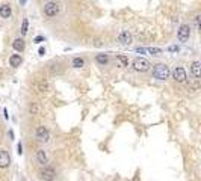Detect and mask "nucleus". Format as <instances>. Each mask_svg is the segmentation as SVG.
I'll return each mask as SVG.
<instances>
[{"instance_id":"nucleus-1","label":"nucleus","mask_w":201,"mask_h":181,"mask_svg":"<svg viewBox=\"0 0 201 181\" xmlns=\"http://www.w3.org/2000/svg\"><path fill=\"white\" fill-rule=\"evenodd\" d=\"M171 76V71L168 68V65L165 63H157V65H154V68H153V77L157 78V80H168Z\"/></svg>"},{"instance_id":"nucleus-2","label":"nucleus","mask_w":201,"mask_h":181,"mask_svg":"<svg viewBox=\"0 0 201 181\" xmlns=\"http://www.w3.org/2000/svg\"><path fill=\"white\" fill-rule=\"evenodd\" d=\"M38 177L43 181H54L56 177H58V172L54 171V168H52V166L47 164V166H43V168H41V171L38 172Z\"/></svg>"},{"instance_id":"nucleus-3","label":"nucleus","mask_w":201,"mask_h":181,"mask_svg":"<svg viewBox=\"0 0 201 181\" xmlns=\"http://www.w3.org/2000/svg\"><path fill=\"white\" fill-rule=\"evenodd\" d=\"M135 71H139V73H147L150 68H151V63L145 58H135L133 62H131Z\"/></svg>"},{"instance_id":"nucleus-4","label":"nucleus","mask_w":201,"mask_h":181,"mask_svg":"<svg viewBox=\"0 0 201 181\" xmlns=\"http://www.w3.org/2000/svg\"><path fill=\"white\" fill-rule=\"evenodd\" d=\"M44 15H47V17H56L58 14H59V11H61V6H59V3H56V2H47L45 5H44Z\"/></svg>"},{"instance_id":"nucleus-5","label":"nucleus","mask_w":201,"mask_h":181,"mask_svg":"<svg viewBox=\"0 0 201 181\" xmlns=\"http://www.w3.org/2000/svg\"><path fill=\"white\" fill-rule=\"evenodd\" d=\"M35 138H36V140L45 143V142L50 140V131H49V128L45 125H38L35 128Z\"/></svg>"},{"instance_id":"nucleus-6","label":"nucleus","mask_w":201,"mask_h":181,"mask_svg":"<svg viewBox=\"0 0 201 181\" xmlns=\"http://www.w3.org/2000/svg\"><path fill=\"white\" fill-rule=\"evenodd\" d=\"M171 76L177 83H184L186 82V69L183 67H174V69L171 71Z\"/></svg>"},{"instance_id":"nucleus-7","label":"nucleus","mask_w":201,"mask_h":181,"mask_svg":"<svg viewBox=\"0 0 201 181\" xmlns=\"http://www.w3.org/2000/svg\"><path fill=\"white\" fill-rule=\"evenodd\" d=\"M12 163V160H11V155L6 149H0V169H8L9 166Z\"/></svg>"},{"instance_id":"nucleus-8","label":"nucleus","mask_w":201,"mask_h":181,"mask_svg":"<svg viewBox=\"0 0 201 181\" xmlns=\"http://www.w3.org/2000/svg\"><path fill=\"white\" fill-rule=\"evenodd\" d=\"M189 36H191V27L188 26V24H183V26H180V29L177 30V38H178V41H188L189 39Z\"/></svg>"},{"instance_id":"nucleus-9","label":"nucleus","mask_w":201,"mask_h":181,"mask_svg":"<svg viewBox=\"0 0 201 181\" xmlns=\"http://www.w3.org/2000/svg\"><path fill=\"white\" fill-rule=\"evenodd\" d=\"M36 162L41 166H47L49 164V155H47V153L44 151L43 148L36 149Z\"/></svg>"},{"instance_id":"nucleus-10","label":"nucleus","mask_w":201,"mask_h":181,"mask_svg":"<svg viewBox=\"0 0 201 181\" xmlns=\"http://www.w3.org/2000/svg\"><path fill=\"white\" fill-rule=\"evenodd\" d=\"M118 43L122 45H130L131 44V35L129 33V30H122L121 33L118 35Z\"/></svg>"},{"instance_id":"nucleus-11","label":"nucleus","mask_w":201,"mask_h":181,"mask_svg":"<svg viewBox=\"0 0 201 181\" xmlns=\"http://www.w3.org/2000/svg\"><path fill=\"white\" fill-rule=\"evenodd\" d=\"M12 47H14V50L18 53H21L24 50V47H26V44H24V39L23 38H15L14 39V43H12Z\"/></svg>"},{"instance_id":"nucleus-12","label":"nucleus","mask_w":201,"mask_h":181,"mask_svg":"<svg viewBox=\"0 0 201 181\" xmlns=\"http://www.w3.org/2000/svg\"><path fill=\"white\" fill-rule=\"evenodd\" d=\"M11 14H12V9H11V6H9V5H6V3H3V5L0 6V17H2V18H9V17H11Z\"/></svg>"},{"instance_id":"nucleus-13","label":"nucleus","mask_w":201,"mask_h":181,"mask_svg":"<svg viewBox=\"0 0 201 181\" xmlns=\"http://www.w3.org/2000/svg\"><path fill=\"white\" fill-rule=\"evenodd\" d=\"M21 62H23V59H21V56H20V54H12V56L9 58V65H11V67H14V68L20 67V65H21Z\"/></svg>"},{"instance_id":"nucleus-14","label":"nucleus","mask_w":201,"mask_h":181,"mask_svg":"<svg viewBox=\"0 0 201 181\" xmlns=\"http://www.w3.org/2000/svg\"><path fill=\"white\" fill-rule=\"evenodd\" d=\"M116 65L118 67H129V58L126 56V54H116Z\"/></svg>"},{"instance_id":"nucleus-15","label":"nucleus","mask_w":201,"mask_h":181,"mask_svg":"<svg viewBox=\"0 0 201 181\" xmlns=\"http://www.w3.org/2000/svg\"><path fill=\"white\" fill-rule=\"evenodd\" d=\"M36 89H38L39 92H47V91L50 89V83L43 78V80H39V82L36 83Z\"/></svg>"},{"instance_id":"nucleus-16","label":"nucleus","mask_w":201,"mask_h":181,"mask_svg":"<svg viewBox=\"0 0 201 181\" xmlns=\"http://www.w3.org/2000/svg\"><path fill=\"white\" fill-rule=\"evenodd\" d=\"M27 112L30 113V115H39L41 113V106L38 103H30L29 107H27Z\"/></svg>"},{"instance_id":"nucleus-17","label":"nucleus","mask_w":201,"mask_h":181,"mask_svg":"<svg viewBox=\"0 0 201 181\" xmlns=\"http://www.w3.org/2000/svg\"><path fill=\"white\" fill-rule=\"evenodd\" d=\"M71 67H73V68H83V67H85V59H83V58H79V56H77V58H73V60H71Z\"/></svg>"},{"instance_id":"nucleus-18","label":"nucleus","mask_w":201,"mask_h":181,"mask_svg":"<svg viewBox=\"0 0 201 181\" xmlns=\"http://www.w3.org/2000/svg\"><path fill=\"white\" fill-rule=\"evenodd\" d=\"M191 71H192L193 77L200 78V62H198V60H193L192 62V65H191Z\"/></svg>"},{"instance_id":"nucleus-19","label":"nucleus","mask_w":201,"mask_h":181,"mask_svg":"<svg viewBox=\"0 0 201 181\" xmlns=\"http://www.w3.org/2000/svg\"><path fill=\"white\" fill-rule=\"evenodd\" d=\"M95 60L100 65H106V63L109 62V54H106V53H98L95 56Z\"/></svg>"},{"instance_id":"nucleus-20","label":"nucleus","mask_w":201,"mask_h":181,"mask_svg":"<svg viewBox=\"0 0 201 181\" xmlns=\"http://www.w3.org/2000/svg\"><path fill=\"white\" fill-rule=\"evenodd\" d=\"M27 27H29V21H27V18L23 20V24H21V33L26 35L27 33Z\"/></svg>"},{"instance_id":"nucleus-21","label":"nucleus","mask_w":201,"mask_h":181,"mask_svg":"<svg viewBox=\"0 0 201 181\" xmlns=\"http://www.w3.org/2000/svg\"><path fill=\"white\" fill-rule=\"evenodd\" d=\"M50 71H52V74H59V73H61V69H59V65H52Z\"/></svg>"},{"instance_id":"nucleus-22","label":"nucleus","mask_w":201,"mask_h":181,"mask_svg":"<svg viewBox=\"0 0 201 181\" xmlns=\"http://www.w3.org/2000/svg\"><path fill=\"white\" fill-rule=\"evenodd\" d=\"M147 52H150L151 54H160L162 50H160V48H153V47H151V48H147Z\"/></svg>"},{"instance_id":"nucleus-23","label":"nucleus","mask_w":201,"mask_h":181,"mask_svg":"<svg viewBox=\"0 0 201 181\" xmlns=\"http://www.w3.org/2000/svg\"><path fill=\"white\" fill-rule=\"evenodd\" d=\"M193 21H195V27H197V30H198V29H200V14H197V15H195Z\"/></svg>"},{"instance_id":"nucleus-24","label":"nucleus","mask_w":201,"mask_h":181,"mask_svg":"<svg viewBox=\"0 0 201 181\" xmlns=\"http://www.w3.org/2000/svg\"><path fill=\"white\" fill-rule=\"evenodd\" d=\"M17 154L18 155L23 154V145H21V143H18V145H17Z\"/></svg>"},{"instance_id":"nucleus-25","label":"nucleus","mask_w":201,"mask_h":181,"mask_svg":"<svg viewBox=\"0 0 201 181\" xmlns=\"http://www.w3.org/2000/svg\"><path fill=\"white\" fill-rule=\"evenodd\" d=\"M136 52L141 53V54H144V53L147 52V50H145V48H141V47H138V48H136Z\"/></svg>"},{"instance_id":"nucleus-26","label":"nucleus","mask_w":201,"mask_h":181,"mask_svg":"<svg viewBox=\"0 0 201 181\" xmlns=\"http://www.w3.org/2000/svg\"><path fill=\"white\" fill-rule=\"evenodd\" d=\"M169 50H171V52H178V47H177V45H171Z\"/></svg>"},{"instance_id":"nucleus-27","label":"nucleus","mask_w":201,"mask_h":181,"mask_svg":"<svg viewBox=\"0 0 201 181\" xmlns=\"http://www.w3.org/2000/svg\"><path fill=\"white\" fill-rule=\"evenodd\" d=\"M38 53H39L41 56H44V53H45V48H44V47H39V50H38Z\"/></svg>"},{"instance_id":"nucleus-28","label":"nucleus","mask_w":201,"mask_h":181,"mask_svg":"<svg viewBox=\"0 0 201 181\" xmlns=\"http://www.w3.org/2000/svg\"><path fill=\"white\" fill-rule=\"evenodd\" d=\"M20 2H21V5H24V3H26V0H20Z\"/></svg>"}]
</instances>
